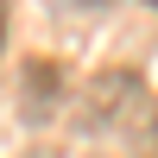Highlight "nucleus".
Here are the masks:
<instances>
[{"label": "nucleus", "instance_id": "f257e3e1", "mask_svg": "<svg viewBox=\"0 0 158 158\" xmlns=\"http://www.w3.org/2000/svg\"><path fill=\"white\" fill-rule=\"evenodd\" d=\"M0 44H6V0H0Z\"/></svg>", "mask_w": 158, "mask_h": 158}, {"label": "nucleus", "instance_id": "f03ea898", "mask_svg": "<svg viewBox=\"0 0 158 158\" xmlns=\"http://www.w3.org/2000/svg\"><path fill=\"white\" fill-rule=\"evenodd\" d=\"M146 6H158V0H146Z\"/></svg>", "mask_w": 158, "mask_h": 158}]
</instances>
